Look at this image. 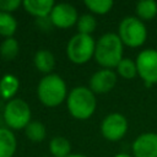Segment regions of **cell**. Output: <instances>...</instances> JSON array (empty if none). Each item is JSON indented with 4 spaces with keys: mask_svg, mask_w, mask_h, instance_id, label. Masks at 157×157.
<instances>
[{
    "mask_svg": "<svg viewBox=\"0 0 157 157\" xmlns=\"http://www.w3.org/2000/svg\"><path fill=\"white\" fill-rule=\"evenodd\" d=\"M37 94L47 107H56L66 98V83L56 74L45 75L38 83Z\"/></svg>",
    "mask_w": 157,
    "mask_h": 157,
    "instance_id": "obj_3",
    "label": "cell"
},
{
    "mask_svg": "<svg viewBox=\"0 0 157 157\" xmlns=\"http://www.w3.org/2000/svg\"><path fill=\"white\" fill-rule=\"evenodd\" d=\"M117 71L118 74L126 78V80H130V78H134L136 75H137V69H136V64L135 61H132L131 59L129 58H123L120 60V63L118 64L117 66Z\"/></svg>",
    "mask_w": 157,
    "mask_h": 157,
    "instance_id": "obj_21",
    "label": "cell"
},
{
    "mask_svg": "<svg viewBox=\"0 0 157 157\" xmlns=\"http://www.w3.org/2000/svg\"><path fill=\"white\" fill-rule=\"evenodd\" d=\"M18 86L20 82L15 75H4L2 78L0 80V96L4 99H12V97L16 94L18 90Z\"/></svg>",
    "mask_w": 157,
    "mask_h": 157,
    "instance_id": "obj_15",
    "label": "cell"
},
{
    "mask_svg": "<svg viewBox=\"0 0 157 157\" xmlns=\"http://www.w3.org/2000/svg\"><path fill=\"white\" fill-rule=\"evenodd\" d=\"M118 36L123 44L137 48L142 45L147 38V29L145 23L135 16L124 17L118 27Z\"/></svg>",
    "mask_w": 157,
    "mask_h": 157,
    "instance_id": "obj_4",
    "label": "cell"
},
{
    "mask_svg": "<svg viewBox=\"0 0 157 157\" xmlns=\"http://www.w3.org/2000/svg\"><path fill=\"white\" fill-rule=\"evenodd\" d=\"M114 157H132V156H130L128 153H117Z\"/></svg>",
    "mask_w": 157,
    "mask_h": 157,
    "instance_id": "obj_25",
    "label": "cell"
},
{
    "mask_svg": "<svg viewBox=\"0 0 157 157\" xmlns=\"http://www.w3.org/2000/svg\"><path fill=\"white\" fill-rule=\"evenodd\" d=\"M4 120L13 130L25 129L31 121V108L21 98L10 99L4 109Z\"/></svg>",
    "mask_w": 157,
    "mask_h": 157,
    "instance_id": "obj_6",
    "label": "cell"
},
{
    "mask_svg": "<svg viewBox=\"0 0 157 157\" xmlns=\"http://www.w3.org/2000/svg\"><path fill=\"white\" fill-rule=\"evenodd\" d=\"M137 75L147 83H157V50L145 49L136 56Z\"/></svg>",
    "mask_w": 157,
    "mask_h": 157,
    "instance_id": "obj_7",
    "label": "cell"
},
{
    "mask_svg": "<svg viewBox=\"0 0 157 157\" xmlns=\"http://www.w3.org/2000/svg\"><path fill=\"white\" fill-rule=\"evenodd\" d=\"M21 5H22L21 0H0V11L10 13L17 10Z\"/></svg>",
    "mask_w": 157,
    "mask_h": 157,
    "instance_id": "obj_24",
    "label": "cell"
},
{
    "mask_svg": "<svg viewBox=\"0 0 157 157\" xmlns=\"http://www.w3.org/2000/svg\"><path fill=\"white\" fill-rule=\"evenodd\" d=\"M86 7L97 15H104L110 11L113 7V1L112 0H85Z\"/></svg>",
    "mask_w": 157,
    "mask_h": 157,
    "instance_id": "obj_23",
    "label": "cell"
},
{
    "mask_svg": "<svg viewBox=\"0 0 157 157\" xmlns=\"http://www.w3.org/2000/svg\"><path fill=\"white\" fill-rule=\"evenodd\" d=\"M25 132L28 140L33 142H40L45 137V126L40 121H29V124L25 128Z\"/></svg>",
    "mask_w": 157,
    "mask_h": 157,
    "instance_id": "obj_20",
    "label": "cell"
},
{
    "mask_svg": "<svg viewBox=\"0 0 157 157\" xmlns=\"http://www.w3.org/2000/svg\"><path fill=\"white\" fill-rule=\"evenodd\" d=\"M96 42L88 34L77 33L71 37L66 47V54L70 61L75 64H85L94 55Z\"/></svg>",
    "mask_w": 157,
    "mask_h": 157,
    "instance_id": "obj_5",
    "label": "cell"
},
{
    "mask_svg": "<svg viewBox=\"0 0 157 157\" xmlns=\"http://www.w3.org/2000/svg\"><path fill=\"white\" fill-rule=\"evenodd\" d=\"M54 5L55 4L53 0H25L22 1V6L25 7V10L32 16H36L37 18L49 17Z\"/></svg>",
    "mask_w": 157,
    "mask_h": 157,
    "instance_id": "obj_12",
    "label": "cell"
},
{
    "mask_svg": "<svg viewBox=\"0 0 157 157\" xmlns=\"http://www.w3.org/2000/svg\"><path fill=\"white\" fill-rule=\"evenodd\" d=\"M77 31L81 34H88L91 36V33L96 29L97 27V21L94 18V16L90 15V13H85L82 16L78 17L77 20Z\"/></svg>",
    "mask_w": 157,
    "mask_h": 157,
    "instance_id": "obj_22",
    "label": "cell"
},
{
    "mask_svg": "<svg viewBox=\"0 0 157 157\" xmlns=\"http://www.w3.org/2000/svg\"><path fill=\"white\" fill-rule=\"evenodd\" d=\"M134 157H157V134L145 132L132 142Z\"/></svg>",
    "mask_w": 157,
    "mask_h": 157,
    "instance_id": "obj_11",
    "label": "cell"
},
{
    "mask_svg": "<svg viewBox=\"0 0 157 157\" xmlns=\"http://www.w3.org/2000/svg\"><path fill=\"white\" fill-rule=\"evenodd\" d=\"M18 50H20L18 42L13 37L5 38L1 42V45H0V55H1V58L4 60H7V61L13 60L17 56Z\"/></svg>",
    "mask_w": 157,
    "mask_h": 157,
    "instance_id": "obj_19",
    "label": "cell"
},
{
    "mask_svg": "<svg viewBox=\"0 0 157 157\" xmlns=\"http://www.w3.org/2000/svg\"><path fill=\"white\" fill-rule=\"evenodd\" d=\"M123 42L115 33H104L96 42L94 59L105 69L117 67L123 59Z\"/></svg>",
    "mask_w": 157,
    "mask_h": 157,
    "instance_id": "obj_1",
    "label": "cell"
},
{
    "mask_svg": "<svg viewBox=\"0 0 157 157\" xmlns=\"http://www.w3.org/2000/svg\"><path fill=\"white\" fill-rule=\"evenodd\" d=\"M49 151L53 157H67L71 155V145L67 139L63 136H55L49 142Z\"/></svg>",
    "mask_w": 157,
    "mask_h": 157,
    "instance_id": "obj_17",
    "label": "cell"
},
{
    "mask_svg": "<svg viewBox=\"0 0 157 157\" xmlns=\"http://www.w3.org/2000/svg\"><path fill=\"white\" fill-rule=\"evenodd\" d=\"M117 83V74L110 69H101L90 78V90L93 93H108Z\"/></svg>",
    "mask_w": 157,
    "mask_h": 157,
    "instance_id": "obj_10",
    "label": "cell"
},
{
    "mask_svg": "<svg viewBox=\"0 0 157 157\" xmlns=\"http://www.w3.org/2000/svg\"><path fill=\"white\" fill-rule=\"evenodd\" d=\"M33 63H34V66L40 72L49 75L50 71L55 66V58H54V55H53L52 52H49L47 49H39L34 54Z\"/></svg>",
    "mask_w": 157,
    "mask_h": 157,
    "instance_id": "obj_14",
    "label": "cell"
},
{
    "mask_svg": "<svg viewBox=\"0 0 157 157\" xmlns=\"http://www.w3.org/2000/svg\"><path fill=\"white\" fill-rule=\"evenodd\" d=\"M67 157H87V156H85V155H80V153H71V155H69Z\"/></svg>",
    "mask_w": 157,
    "mask_h": 157,
    "instance_id": "obj_26",
    "label": "cell"
},
{
    "mask_svg": "<svg viewBox=\"0 0 157 157\" xmlns=\"http://www.w3.org/2000/svg\"><path fill=\"white\" fill-rule=\"evenodd\" d=\"M137 18L141 21H151L157 15V2L153 0H141L135 7Z\"/></svg>",
    "mask_w": 157,
    "mask_h": 157,
    "instance_id": "obj_16",
    "label": "cell"
},
{
    "mask_svg": "<svg viewBox=\"0 0 157 157\" xmlns=\"http://www.w3.org/2000/svg\"><path fill=\"white\" fill-rule=\"evenodd\" d=\"M66 105L74 118L78 120L88 119L96 110L94 93L85 86H77L66 97Z\"/></svg>",
    "mask_w": 157,
    "mask_h": 157,
    "instance_id": "obj_2",
    "label": "cell"
},
{
    "mask_svg": "<svg viewBox=\"0 0 157 157\" xmlns=\"http://www.w3.org/2000/svg\"><path fill=\"white\" fill-rule=\"evenodd\" d=\"M17 141L12 130L0 128V157H12L16 152Z\"/></svg>",
    "mask_w": 157,
    "mask_h": 157,
    "instance_id": "obj_13",
    "label": "cell"
},
{
    "mask_svg": "<svg viewBox=\"0 0 157 157\" xmlns=\"http://www.w3.org/2000/svg\"><path fill=\"white\" fill-rule=\"evenodd\" d=\"M49 18L53 26L58 28H69L77 23L78 15L74 5L67 2H60L54 5Z\"/></svg>",
    "mask_w": 157,
    "mask_h": 157,
    "instance_id": "obj_9",
    "label": "cell"
},
{
    "mask_svg": "<svg viewBox=\"0 0 157 157\" xmlns=\"http://www.w3.org/2000/svg\"><path fill=\"white\" fill-rule=\"evenodd\" d=\"M16 29H17L16 18L11 13L0 11V36L5 38H10L15 34Z\"/></svg>",
    "mask_w": 157,
    "mask_h": 157,
    "instance_id": "obj_18",
    "label": "cell"
},
{
    "mask_svg": "<svg viewBox=\"0 0 157 157\" xmlns=\"http://www.w3.org/2000/svg\"><path fill=\"white\" fill-rule=\"evenodd\" d=\"M128 131V120L120 113H110L108 114L102 124L101 132L109 141H119Z\"/></svg>",
    "mask_w": 157,
    "mask_h": 157,
    "instance_id": "obj_8",
    "label": "cell"
}]
</instances>
